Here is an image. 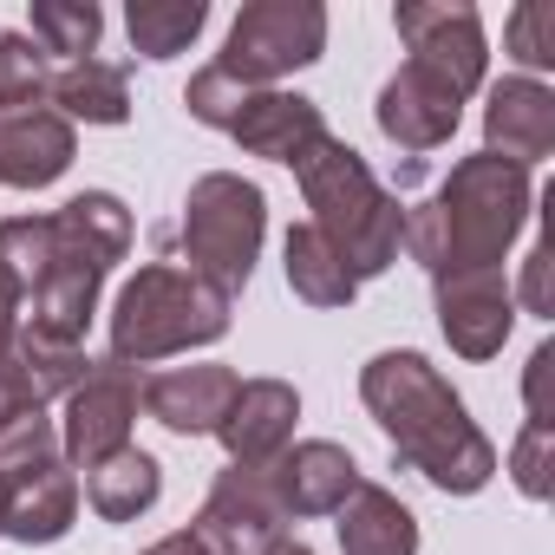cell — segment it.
Segmentation results:
<instances>
[{
  "label": "cell",
  "mask_w": 555,
  "mask_h": 555,
  "mask_svg": "<svg viewBox=\"0 0 555 555\" xmlns=\"http://www.w3.org/2000/svg\"><path fill=\"white\" fill-rule=\"evenodd\" d=\"M235 301L222 288H209L203 274L177 268V261H151L112 301V360L118 366H151L190 347H209L229 334Z\"/></svg>",
  "instance_id": "5"
},
{
  "label": "cell",
  "mask_w": 555,
  "mask_h": 555,
  "mask_svg": "<svg viewBox=\"0 0 555 555\" xmlns=\"http://www.w3.org/2000/svg\"><path fill=\"white\" fill-rule=\"evenodd\" d=\"M99 34H105V14L92 8V0H34V47L53 60H92V47H99Z\"/></svg>",
  "instance_id": "27"
},
{
  "label": "cell",
  "mask_w": 555,
  "mask_h": 555,
  "mask_svg": "<svg viewBox=\"0 0 555 555\" xmlns=\"http://www.w3.org/2000/svg\"><path fill=\"white\" fill-rule=\"evenodd\" d=\"M131 248V209L112 190H86L53 216V242H47V268L34 282V314L27 327L66 347H86V327L99 314V288L105 274L125 261Z\"/></svg>",
  "instance_id": "3"
},
{
  "label": "cell",
  "mask_w": 555,
  "mask_h": 555,
  "mask_svg": "<svg viewBox=\"0 0 555 555\" xmlns=\"http://www.w3.org/2000/svg\"><path fill=\"white\" fill-rule=\"evenodd\" d=\"M438 295V334L451 340L457 360H496L509 327H516V295L503 282V268L483 274H438L431 282Z\"/></svg>",
  "instance_id": "12"
},
{
  "label": "cell",
  "mask_w": 555,
  "mask_h": 555,
  "mask_svg": "<svg viewBox=\"0 0 555 555\" xmlns=\"http://www.w3.org/2000/svg\"><path fill=\"white\" fill-rule=\"evenodd\" d=\"M183 105H190L196 125L235 138L248 157L288 164V170H301V157H308L321 138H334L314 99L274 92V86H242V79H229L222 66H203V73L183 86Z\"/></svg>",
  "instance_id": "6"
},
{
  "label": "cell",
  "mask_w": 555,
  "mask_h": 555,
  "mask_svg": "<svg viewBox=\"0 0 555 555\" xmlns=\"http://www.w3.org/2000/svg\"><path fill=\"white\" fill-rule=\"evenodd\" d=\"M301 196H308V222L334 242V255L353 268V282H373L386 274L405 248V203L373 177V164L340 144V138H321L308 157H301Z\"/></svg>",
  "instance_id": "4"
},
{
  "label": "cell",
  "mask_w": 555,
  "mask_h": 555,
  "mask_svg": "<svg viewBox=\"0 0 555 555\" xmlns=\"http://www.w3.org/2000/svg\"><path fill=\"white\" fill-rule=\"evenodd\" d=\"M503 47L529 73H548L555 66V8H548V0H522V8L509 14V27H503Z\"/></svg>",
  "instance_id": "30"
},
{
  "label": "cell",
  "mask_w": 555,
  "mask_h": 555,
  "mask_svg": "<svg viewBox=\"0 0 555 555\" xmlns=\"http://www.w3.org/2000/svg\"><path fill=\"white\" fill-rule=\"evenodd\" d=\"M295 418H301V392L288 379H242L216 438H222L229 464H274L295 444Z\"/></svg>",
  "instance_id": "16"
},
{
  "label": "cell",
  "mask_w": 555,
  "mask_h": 555,
  "mask_svg": "<svg viewBox=\"0 0 555 555\" xmlns=\"http://www.w3.org/2000/svg\"><path fill=\"white\" fill-rule=\"evenodd\" d=\"M183 261L190 274H203L209 288H222L229 301L248 288L255 274V255H261V235H268V196L235 177V170H209L190 183L183 196Z\"/></svg>",
  "instance_id": "7"
},
{
  "label": "cell",
  "mask_w": 555,
  "mask_h": 555,
  "mask_svg": "<svg viewBox=\"0 0 555 555\" xmlns=\"http://www.w3.org/2000/svg\"><path fill=\"white\" fill-rule=\"evenodd\" d=\"M47 105L73 125H125L131 118V73L112 60H73L60 73H47Z\"/></svg>",
  "instance_id": "22"
},
{
  "label": "cell",
  "mask_w": 555,
  "mask_h": 555,
  "mask_svg": "<svg viewBox=\"0 0 555 555\" xmlns=\"http://www.w3.org/2000/svg\"><path fill=\"white\" fill-rule=\"evenodd\" d=\"M203 21H209L203 0H131L125 8L131 53H144V60H177L203 34Z\"/></svg>",
  "instance_id": "26"
},
{
  "label": "cell",
  "mask_w": 555,
  "mask_h": 555,
  "mask_svg": "<svg viewBox=\"0 0 555 555\" xmlns=\"http://www.w3.org/2000/svg\"><path fill=\"white\" fill-rule=\"evenodd\" d=\"M327 53V8L321 0H255L235 14L222 40V73L242 86H274Z\"/></svg>",
  "instance_id": "8"
},
{
  "label": "cell",
  "mask_w": 555,
  "mask_h": 555,
  "mask_svg": "<svg viewBox=\"0 0 555 555\" xmlns=\"http://www.w3.org/2000/svg\"><path fill=\"white\" fill-rule=\"evenodd\" d=\"M47 242H53V216H8L0 222V353L27 327V301H34V282L47 268Z\"/></svg>",
  "instance_id": "21"
},
{
  "label": "cell",
  "mask_w": 555,
  "mask_h": 555,
  "mask_svg": "<svg viewBox=\"0 0 555 555\" xmlns=\"http://www.w3.org/2000/svg\"><path fill=\"white\" fill-rule=\"evenodd\" d=\"M529 203H535L529 170L477 151V157L451 164V177L405 216V248H412V261H425L431 282L438 274L503 268L509 242L529 222Z\"/></svg>",
  "instance_id": "2"
},
{
  "label": "cell",
  "mask_w": 555,
  "mask_h": 555,
  "mask_svg": "<svg viewBox=\"0 0 555 555\" xmlns=\"http://www.w3.org/2000/svg\"><path fill=\"white\" fill-rule=\"evenodd\" d=\"M399 40H405V66L444 79L457 99H470L483 86V66H490V47H483V21L477 8H464V0H405V8L392 14Z\"/></svg>",
  "instance_id": "10"
},
{
  "label": "cell",
  "mask_w": 555,
  "mask_h": 555,
  "mask_svg": "<svg viewBox=\"0 0 555 555\" xmlns=\"http://www.w3.org/2000/svg\"><path fill=\"white\" fill-rule=\"evenodd\" d=\"M79 144H73V125L34 99V105H0V183L8 190H47L73 170Z\"/></svg>",
  "instance_id": "14"
},
{
  "label": "cell",
  "mask_w": 555,
  "mask_h": 555,
  "mask_svg": "<svg viewBox=\"0 0 555 555\" xmlns=\"http://www.w3.org/2000/svg\"><path fill=\"white\" fill-rule=\"evenodd\" d=\"M268 483L282 496V516H340V503L366 483L353 451L334 444V438H308V444H288L282 457L268 464Z\"/></svg>",
  "instance_id": "15"
},
{
  "label": "cell",
  "mask_w": 555,
  "mask_h": 555,
  "mask_svg": "<svg viewBox=\"0 0 555 555\" xmlns=\"http://www.w3.org/2000/svg\"><path fill=\"white\" fill-rule=\"evenodd\" d=\"M340 548L347 555H418V516L386 483H360L340 503Z\"/></svg>",
  "instance_id": "23"
},
{
  "label": "cell",
  "mask_w": 555,
  "mask_h": 555,
  "mask_svg": "<svg viewBox=\"0 0 555 555\" xmlns=\"http://www.w3.org/2000/svg\"><path fill=\"white\" fill-rule=\"evenodd\" d=\"M53 457H66V451H60V431H53L47 412H34V418H21V425L0 431V483H14L27 470H47Z\"/></svg>",
  "instance_id": "28"
},
{
  "label": "cell",
  "mask_w": 555,
  "mask_h": 555,
  "mask_svg": "<svg viewBox=\"0 0 555 555\" xmlns=\"http://www.w3.org/2000/svg\"><path fill=\"white\" fill-rule=\"evenodd\" d=\"M235 386H242V379H235L229 366H177V373L144 379V412H151L164 431H177V438H209V431L222 425Z\"/></svg>",
  "instance_id": "20"
},
{
  "label": "cell",
  "mask_w": 555,
  "mask_h": 555,
  "mask_svg": "<svg viewBox=\"0 0 555 555\" xmlns=\"http://www.w3.org/2000/svg\"><path fill=\"white\" fill-rule=\"evenodd\" d=\"M548 261H555V242L542 235V242L529 248V268H522V288H509V295H522V308H529V314H555V295H548Z\"/></svg>",
  "instance_id": "32"
},
{
  "label": "cell",
  "mask_w": 555,
  "mask_h": 555,
  "mask_svg": "<svg viewBox=\"0 0 555 555\" xmlns=\"http://www.w3.org/2000/svg\"><path fill=\"white\" fill-rule=\"evenodd\" d=\"M86 373H92L86 347H66V340H47V334L21 327L14 347L0 353V431L47 412L53 399H66Z\"/></svg>",
  "instance_id": "13"
},
{
  "label": "cell",
  "mask_w": 555,
  "mask_h": 555,
  "mask_svg": "<svg viewBox=\"0 0 555 555\" xmlns=\"http://www.w3.org/2000/svg\"><path fill=\"white\" fill-rule=\"evenodd\" d=\"M483 151L529 170L555 151V92L542 79H503L483 105Z\"/></svg>",
  "instance_id": "18"
},
{
  "label": "cell",
  "mask_w": 555,
  "mask_h": 555,
  "mask_svg": "<svg viewBox=\"0 0 555 555\" xmlns=\"http://www.w3.org/2000/svg\"><path fill=\"white\" fill-rule=\"evenodd\" d=\"M509 477L535 503L555 490V425H522V438L509 444Z\"/></svg>",
  "instance_id": "31"
},
{
  "label": "cell",
  "mask_w": 555,
  "mask_h": 555,
  "mask_svg": "<svg viewBox=\"0 0 555 555\" xmlns=\"http://www.w3.org/2000/svg\"><path fill=\"white\" fill-rule=\"evenodd\" d=\"M282 261H288V288H295L308 308H353L360 282H353V268L334 255V242H327L314 222H295V229H288Z\"/></svg>",
  "instance_id": "25"
},
{
  "label": "cell",
  "mask_w": 555,
  "mask_h": 555,
  "mask_svg": "<svg viewBox=\"0 0 555 555\" xmlns=\"http://www.w3.org/2000/svg\"><path fill=\"white\" fill-rule=\"evenodd\" d=\"M157 496H164V464L151 451H138V444H125L118 457H105L99 470H86V503L105 522H138Z\"/></svg>",
  "instance_id": "24"
},
{
  "label": "cell",
  "mask_w": 555,
  "mask_h": 555,
  "mask_svg": "<svg viewBox=\"0 0 555 555\" xmlns=\"http://www.w3.org/2000/svg\"><path fill=\"white\" fill-rule=\"evenodd\" d=\"M548 373H555V340H542V347L529 353V379H522L529 425H555V412H548Z\"/></svg>",
  "instance_id": "33"
},
{
  "label": "cell",
  "mask_w": 555,
  "mask_h": 555,
  "mask_svg": "<svg viewBox=\"0 0 555 555\" xmlns=\"http://www.w3.org/2000/svg\"><path fill=\"white\" fill-rule=\"evenodd\" d=\"M282 496L268 483V464H229L216 470L209 496H203V516L190 529H203L222 555H261L274 535H282Z\"/></svg>",
  "instance_id": "11"
},
{
  "label": "cell",
  "mask_w": 555,
  "mask_h": 555,
  "mask_svg": "<svg viewBox=\"0 0 555 555\" xmlns=\"http://www.w3.org/2000/svg\"><path fill=\"white\" fill-rule=\"evenodd\" d=\"M79 522V477L66 457H53L47 470H27L14 483H0V535H14L27 548L60 542Z\"/></svg>",
  "instance_id": "19"
},
{
  "label": "cell",
  "mask_w": 555,
  "mask_h": 555,
  "mask_svg": "<svg viewBox=\"0 0 555 555\" xmlns=\"http://www.w3.org/2000/svg\"><path fill=\"white\" fill-rule=\"evenodd\" d=\"M373 118H379V131H386L399 151H438V144H451V131H457V118H464V99H457L444 79H431V73H418V66H399V73L379 86Z\"/></svg>",
  "instance_id": "17"
},
{
  "label": "cell",
  "mask_w": 555,
  "mask_h": 555,
  "mask_svg": "<svg viewBox=\"0 0 555 555\" xmlns=\"http://www.w3.org/2000/svg\"><path fill=\"white\" fill-rule=\"evenodd\" d=\"M261 555H314V548H308V542H295V535H274Z\"/></svg>",
  "instance_id": "35"
},
{
  "label": "cell",
  "mask_w": 555,
  "mask_h": 555,
  "mask_svg": "<svg viewBox=\"0 0 555 555\" xmlns=\"http://www.w3.org/2000/svg\"><path fill=\"white\" fill-rule=\"evenodd\" d=\"M47 53L27 34H0V105H34L47 99Z\"/></svg>",
  "instance_id": "29"
},
{
  "label": "cell",
  "mask_w": 555,
  "mask_h": 555,
  "mask_svg": "<svg viewBox=\"0 0 555 555\" xmlns=\"http://www.w3.org/2000/svg\"><path fill=\"white\" fill-rule=\"evenodd\" d=\"M138 399H144L138 366L92 360V373L66 392V425H60V451H66V464H73V470H99L105 457H118V451L131 444Z\"/></svg>",
  "instance_id": "9"
},
{
  "label": "cell",
  "mask_w": 555,
  "mask_h": 555,
  "mask_svg": "<svg viewBox=\"0 0 555 555\" xmlns=\"http://www.w3.org/2000/svg\"><path fill=\"white\" fill-rule=\"evenodd\" d=\"M360 399L392 438V457L444 496H477L496 477V444L477 431L464 399L425 353H373L360 366Z\"/></svg>",
  "instance_id": "1"
},
{
  "label": "cell",
  "mask_w": 555,
  "mask_h": 555,
  "mask_svg": "<svg viewBox=\"0 0 555 555\" xmlns=\"http://www.w3.org/2000/svg\"><path fill=\"white\" fill-rule=\"evenodd\" d=\"M144 555H222L203 529H177V535H164V542H151Z\"/></svg>",
  "instance_id": "34"
}]
</instances>
